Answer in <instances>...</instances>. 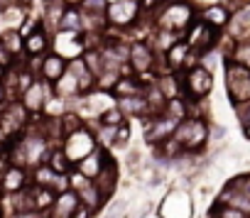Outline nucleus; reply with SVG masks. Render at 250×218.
Masks as SVG:
<instances>
[{
    "instance_id": "obj_42",
    "label": "nucleus",
    "mask_w": 250,
    "mask_h": 218,
    "mask_svg": "<svg viewBox=\"0 0 250 218\" xmlns=\"http://www.w3.org/2000/svg\"><path fill=\"white\" fill-rule=\"evenodd\" d=\"M0 25H3V18H0Z\"/></svg>"
},
{
    "instance_id": "obj_26",
    "label": "nucleus",
    "mask_w": 250,
    "mask_h": 218,
    "mask_svg": "<svg viewBox=\"0 0 250 218\" xmlns=\"http://www.w3.org/2000/svg\"><path fill=\"white\" fill-rule=\"evenodd\" d=\"M110 0H76V5L83 15H105Z\"/></svg>"
},
{
    "instance_id": "obj_20",
    "label": "nucleus",
    "mask_w": 250,
    "mask_h": 218,
    "mask_svg": "<svg viewBox=\"0 0 250 218\" xmlns=\"http://www.w3.org/2000/svg\"><path fill=\"white\" fill-rule=\"evenodd\" d=\"M57 32H76V35H83V15L79 10L76 3H69L64 8V15L57 25Z\"/></svg>"
},
{
    "instance_id": "obj_7",
    "label": "nucleus",
    "mask_w": 250,
    "mask_h": 218,
    "mask_svg": "<svg viewBox=\"0 0 250 218\" xmlns=\"http://www.w3.org/2000/svg\"><path fill=\"white\" fill-rule=\"evenodd\" d=\"M218 32H221V30H216V27H211V25H206L204 20L196 18V20L189 25V30L184 32V40H187L189 47L201 57V54H206V52H211V49L216 47Z\"/></svg>"
},
{
    "instance_id": "obj_9",
    "label": "nucleus",
    "mask_w": 250,
    "mask_h": 218,
    "mask_svg": "<svg viewBox=\"0 0 250 218\" xmlns=\"http://www.w3.org/2000/svg\"><path fill=\"white\" fill-rule=\"evenodd\" d=\"M155 61H157V52L152 49V44L147 40H138L130 42V57L128 64L133 69V74L143 76V74H152L155 71Z\"/></svg>"
},
{
    "instance_id": "obj_12",
    "label": "nucleus",
    "mask_w": 250,
    "mask_h": 218,
    "mask_svg": "<svg viewBox=\"0 0 250 218\" xmlns=\"http://www.w3.org/2000/svg\"><path fill=\"white\" fill-rule=\"evenodd\" d=\"M93 184H96L98 194L103 196V201L108 203V201L113 198V191L118 189V164H115V159H113L110 155H105L101 172L93 177Z\"/></svg>"
},
{
    "instance_id": "obj_37",
    "label": "nucleus",
    "mask_w": 250,
    "mask_h": 218,
    "mask_svg": "<svg viewBox=\"0 0 250 218\" xmlns=\"http://www.w3.org/2000/svg\"><path fill=\"white\" fill-rule=\"evenodd\" d=\"M223 133H226V130H223L221 125H218V128H213V138H223Z\"/></svg>"
},
{
    "instance_id": "obj_25",
    "label": "nucleus",
    "mask_w": 250,
    "mask_h": 218,
    "mask_svg": "<svg viewBox=\"0 0 250 218\" xmlns=\"http://www.w3.org/2000/svg\"><path fill=\"white\" fill-rule=\"evenodd\" d=\"M125 120H128V118L123 116V111H120L118 105L105 108V111L98 116V123H101V125H108V128H118V125H123Z\"/></svg>"
},
{
    "instance_id": "obj_36",
    "label": "nucleus",
    "mask_w": 250,
    "mask_h": 218,
    "mask_svg": "<svg viewBox=\"0 0 250 218\" xmlns=\"http://www.w3.org/2000/svg\"><path fill=\"white\" fill-rule=\"evenodd\" d=\"M5 76H8V69L0 64V83H5Z\"/></svg>"
},
{
    "instance_id": "obj_39",
    "label": "nucleus",
    "mask_w": 250,
    "mask_h": 218,
    "mask_svg": "<svg viewBox=\"0 0 250 218\" xmlns=\"http://www.w3.org/2000/svg\"><path fill=\"white\" fill-rule=\"evenodd\" d=\"M35 218H49V216H47V213H37Z\"/></svg>"
},
{
    "instance_id": "obj_38",
    "label": "nucleus",
    "mask_w": 250,
    "mask_h": 218,
    "mask_svg": "<svg viewBox=\"0 0 250 218\" xmlns=\"http://www.w3.org/2000/svg\"><path fill=\"white\" fill-rule=\"evenodd\" d=\"M243 130H245V138H248V140H250V125H245V128H243Z\"/></svg>"
},
{
    "instance_id": "obj_16",
    "label": "nucleus",
    "mask_w": 250,
    "mask_h": 218,
    "mask_svg": "<svg viewBox=\"0 0 250 218\" xmlns=\"http://www.w3.org/2000/svg\"><path fill=\"white\" fill-rule=\"evenodd\" d=\"M79 194L74 191V189H66V191H62V194H57V198H54V203H52V208L47 211V216L49 218H71V213L79 208Z\"/></svg>"
},
{
    "instance_id": "obj_28",
    "label": "nucleus",
    "mask_w": 250,
    "mask_h": 218,
    "mask_svg": "<svg viewBox=\"0 0 250 218\" xmlns=\"http://www.w3.org/2000/svg\"><path fill=\"white\" fill-rule=\"evenodd\" d=\"M88 181H93V179H88L86 174H81L76 167L69 172V189H74V191H81V189H83Z\"/></svg>"
},
{
    "instance_id": "obj_3",
    "label": "nucleus",
    "mask_w": 250,
    "mask_h": 218,
    "mask_svg": "<svg viewBox=\"0 0 250 218\" xmlns=\"http://www.w3.org/2000/svg\"><path fill=\"white\" fill-rule=\"evenodd\" d=\"M182 74V96L187 100H206L211 88H213V74L211 69H206L201 61Z\"/></svg>"
},
{
    "instance_id": "obj_30",
    "label": "nucleus",
    "mask_w": 250,
    "mask_h": 218,
    "mask_svg": "<svg viewBox=\"0 0 250 218\" xmlns=\"http://www.w3.org/2000/svg\"><path fill=\"white\" fill-rule=\"evenodd\" d=\"M18 59H20V57H15L10 49H5L3 44H0V64H3L5 69H13V66L18 64Z\"/></svg>"
},
{
    "instance_id": "obj_19",
    "label": "nucleus",
    "mask_w": 250,
    "mask_h": 218,
    "mask_svg": "<svg viewBox=\"0 0 250 218\" xmlns=\"http://www.w3.org/2000/svg\"><path fill=\"white\" fill-rule=\"evenodd\" d=\"M105 155H108V152H105V147H103V145H96V150H91V152H88V155H86L83 159H79V162H76L74 167H76V169H79L81 174H86L88 179H93V177H96V174L101 172Z\"/></svg>"
},
{
    "instance_id": "obj_31",
    "label": "nucleus",
    "mask_w": 250,
    "mask_h": 218,
    "mask_svg": "<svg viewBox=\"0 0 250 218\" xmlns=\"http://www.w3.org/2000/svg\"><path fill=\"white\" fill-rule=\"evenodd\" d=\"M238 108V120H240V125L245 128V125H250V103H243V105H235Z\"/></svg>"
},
{
    "instance_id": "obj_11",
    "label": "nucleus",
    "mask_w": 250,
    "mask_h": 218,
    "mask_svg": "<svg viewBox=\"0 0 250 218\" xmlns=\"http://www.w3.org/2000/svg\"><path fill=\"white\" fill-rule=\"evenodd\" d=\"M49 96H54V86L47 83V81H42V79H35L32 86L20 96V100H22V105L27 108L32 116H37V113L44 111V103H47Z\"/></svg>"
},
{
    "instance_id": "obj_40",
    "label": "nucleus",
    "mask_w": 250,
    "mask_h": 218,
    "mask_svg": "<svg viewBox=\"0 0 250 218\" xmlns=\"http://www.w3.org/2000/svg\"><path fill=\"white\" fill-rule=\"evenodd\" d=\"M3 159H5V152H3V150H0V162H3Z\"/></svg>"
},
{
    "instance_id": "obj_13",
    "label": "nucleus",
    "mask_w": 250,
    "mask_h": 218,
    "mask_svg": "<svg viewBox=\"0 0 250 218\" xmlns=\"http://www.w3.org/2000/svg\"><path fill=\"white\" fill-rule=\"evenodd\" d=\"M52 52L62 54L64 59H76L83 54L81 35L76 32H54L52 35Z\"/></svg>"
},
{
    "instance_id": "obj_24",
    "label": "nucleus",
    "mask_w": 250,
    "mask_h": 218,
    "mask_svg": "<svg viewBox=\"0 0 250 218\" xmlns=\"http://www.w3.org/2000/svg\"><path fill=\"white\" fill-rule=\"evenodd\" d=\"M0 44H3L5 49H10L15 57H25V52H22V35H20V30L8 27L5 32H0Z\"/></svg>"
},
{
    "instance_id": "obj_17",
    "label": "nucleus",
    "mask_w": 250,
    "mask_h": 218,
    "mask_svg": "<svg viewBox=\"0 0 250 218\" xmlns=\"http://www.w3.org/2000/svg\"><path fill=\"white\" fill-rule=\"evenodd\" d=\"M199 20H204L206 25H211V27H216V30H223V27L230 22V10H228L223 3H213V5L201 8Z\"/></svg>"
},
{
    "instance_id": "obj_22",
    "label": "nucleus",
    "mask_w": 250,
    "mask_h": 218,
    "mask_svg": "<svg viewBox=\"0 0 250 218\" xmlns=\"http://www.w3.org/2000/svg\"><path fill=\"white\" fill-rule=\"evenodd\" d=\"M30 191H32V203H35V211L37 213H47L57 198V191L49 189V186H35L30 184Z\"/></svg>"
},
{
    "instance_id": "obj_32",
    "label": "nucleus",
    "mask_w": 250,
    "mask_h": 218,
    "mask_svg": "<svg viewBox=\"0 0 250 218\" xmlns=\"http://www.w3.org/2000/svg\"><path fill=\"white\" fill-rule=\"evenodd\" d=\"M93 216H96V211L88 208V206H83V203H79V208L71 213V218H93Z\"/></svg>"
},
{
    "instance_id": "obj_35",
    "label": "nucleus",
    "mask_w": 250,
    "mask_h": 218,
    "mask_svg": "<svg viewBox=\"0 0 250 218\" xmlns=\"http://www.w3.org/2000/svg\"><path fill=\"white\" fill-rule=\"evenodd\" d=\"M138 162H140V155H138V152H130V155H128V164H130V167H135Z\"/></svg>"
},
{
    "instance_id": "obj_41",
    "label": "nucleus",
    "mask_w": 250,
    "mask_h": 218,
    "mask_svg": "<svg viewBox=\"0 0 250 218\" xmlns=\"http://www.w3.org/2000/svg\"><path fill=\"white\" fill-rule=\"evenodd\" d=\"M0 218H5V216H3V208H0Z\"/></svg>"
},
{
    "instance_id": "obj_2",
    "label": "nucleus",
    "mask_w": 250,
    "mask_h": 218,
    "mask_svg": "<svg viewBox=\"0 0 250 218\" xmlns=\"http://www.w3.org/2000/svg\"><path fill=\"white\" fill-rule=\"evenodd\" d=\"M172 138L182 145L184 155H196L208 142V125L204 123V118L187 116L184 120H179V125H177Z\"/></svg>"
},
{
    "instance_id": "obj_5",
    "label": "nucleus",
    "mask_w": 250,
    "mask_h": 218,
    "mask_svg": "<svg viewBox=\"0 0 250 218\" xmlns=\"http://www.w3.org/2000/svg\"><path fill=\"white\" fill-rule=\"evenodd\" d=\"M30 118L32 113L22 105V100H8L0 108V135H3V140L22 135L25 128L30 125Z\"/></svg>"
},
{
    "instance_id": "obj_23",
    "label": "nucleus",
    "mask_w": 250,
    "mask_h": 218,
    "mask_svg": "<svg viewBox=\"0 0 250 218\" xmlns=\"http://www.w3.org/2000/svg\"><path fill=\"white\" fill-rule=\"evenodd\" d=\"M79 194V201L83 203V206H88V208H93V211H101L103 206H105V201H103V196L98 194V189H96V184L93 181H88L81 191H76Z\"/></svg>"
},
{
    "instance_id": "obj_34",
    "label": "nucleus",
    "mask_w": 250,
    "mask_h": 218,
    "mask_svg": "<svg viewBox=\"0 0 250 218\" xmlns=\"http://www.w3.org/2000/svg\"><path fill=\"white\" fill-rule=\"evenodd\" d=\"M15 5V0H0V13H5L8 8H13Z\"/></svg>"
},
{
    "instance_id": "obj_21",
    "label": "nucleus",
    "mask_w": 250,
    "mask_h": 218,
    "mask_svg": "<svg viewBox=\"0 0 250 218\" xmlns=\"http://www.w3.org/2000/svg\"><path fill=\"white\" fill-rule=\"evenodd\" d=\"M47 164H49V167H52V172H57V174H69V172L74 169V162H71V157L66 155V150H64L62 145L49 147Z\"/></svg>"
},
{
    "instance_id": "obj_6",
    "label": "nucleus",
    "mask_w": 250,
    "mask_h": 218,
    "mask_svg": "<svg viewBox=\"0 0 250 218\" xmlns=\"http://www.w3.org/2000/svg\"><path fill=\"white\" fill-rule=\"evenodd\" d=\"M140 3L138 0H110L105 8V20L115 30H130L140 22Z\"/></svg>"
},
{
    "instance_id": "obj_15",
    "label": "nucleus",
    "mask_w": 250,
    "mask_h": 218,
    "mask_svg": "<svg viewBox=\"0 0 250 218\" xmlns=\"http://www.w3.org/2000/svg\"><path fill=\"white\" fill-rule=\"evenodd\" d=\"M25 186H30V169L8 164L3 177H0V191L3 194H15V191H20Z\"/></svg>"
},
{
    "instance_id": "obj_29",
    "label": "nucleus",
    "mask_w": 250,
    "mask_h": 218,
    "mask_svg": "<svg viewBox=\"0 0 250 218\" xmlns=\"http://www.w3.org/2000/svg\"><path fill=\"white\" fill-rule=\"evenodd\" d=\"M128 140H130V125H128V120H125L123 125L115 128V140H113V145H115V147H123Z\"/></svg>"
},
{
    "instance_id": "obj_4",
    "label": "nucleus",
    "mask_w": 250,
    "mask_h": 218,
    "mask_svg": "<svg viewBox=\"0 0 250 218\" xmlns=\"http://www.w3.org/2000/svg\"><path fill=\"white\" fill-rule=\"evenodd\" d=\"M226 91L233 105L250 103V69L233 59H226Z\"/></svg>"
},
{
    "instance_id": "obj_1",
    "label": "nucleus",
    "mask_w": 250,
    "mask_h": 218,
    "mask_svg": "<svg viewBox=\"0 0 250 218\" xmlns=\"http://www.w3.org/2000/svg\"><path fill=\"white\" fill-rule=\"evenodd\" d=\"M194 13H196V5L191 0H167L165 8L155 18V27L184 35L189 30V25L196 20Z\"/></svg>"
},
{
    "instance_id": "obj_10",
    "label": "nucleus",
    "mask_w": 250,
    "mask_h": 218,
    "mask_svg": "<svg viewBox=\"0 0 250 218\" xmlns=\"http://www.w3.org/2000/svg\"><path fill=\"white\" fill-rule=\"evenodd\" d=\"M96 145H98V140H96V135L83 125L81 130H76V133H69L66 138H64V142H62V147L66 150V155L71 157V162L76 164L79 159H83L91 150H96Z\"/></svg>"
},
{
    "instance_id": "obj_27",
    "label": "nucleus",
    "mask_w": 250,
    "mask_h": 218,
    "mask_svg": "<svg viewBox=\"0 0 250 218\" xmlns=\"http://www.w3.org/2000/svg\"><path fill=\"white\" fill-rule=\"evenodd\" d=\"M213 218H250V213H245L235 206H228V203H216L213 206Z\"/></svg>"
},
{
    "instance_id": "obj_14",
    "label": "nucleus",
    "mask_w": 250,
    "mask_h": 218,
    "mask_svg": "<svg viewBox=\"0 0 250 218\" xmlns=\"http://www.w3.org/2000/svg\"><path fill=\"white\" fill-rule=\"evenodd\" d=\"M66 66H69V59H64V57L57 54V52H47V54L42 57V64H40V79L54 86V83L66 74Z\"/></svg>"
},
{
    "instance_id": "obj_8",
    "label": "nucleus",
    "mask_w": 250,
    "mask_h": 218,
    "mask_svg": "<svg viewBox=\"0 0 250 218\" xmlns=\"http://www.w3.org/2000/svg\"><path fill=\"white\" fill-rule=\"evenodd\" d=\"M52 30H47V25L42 22V18L32 25L30 32L22 35V52L25 57H44L47 52H52Z\"/></svg>"
},
{
    "instance_id": "obj_33",
    "label": "nucleus",
    "mask_w": 250,
    "mask_h": 218,
    "mask_svg": "<svg viewBox=\"0 0 250 218\" xmlns=\"http://www.w3.org/2000/svg\"><path fill=\"white\" fill-rule=\"evenodd\" d=\"M8 100H10V98H8V86H5V83H0V108H3Z\"/></svg>"
},
{
    "instance_id": "obj_18",
    "label": "nucleus",
    "mask_w": 250,
    "mask_h": 218,
    "mask_svg": "<svg viewBox=\"0 0 250 218\" xmlns=\"http://www.w3.org/2000/svg\"><path fill=\"white\" fill-rule=\"evenodd\" d=\"M191 52H194V49H191V47H189V42L182 37V40H177V42L165 52V61H167V66H169L172 71H182Z\"/></svg>"
}]
</instances>
